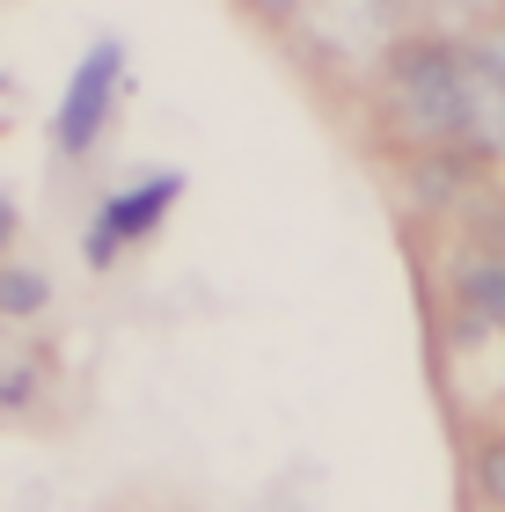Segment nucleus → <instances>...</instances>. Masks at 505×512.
I'll list each match as a JSON object with an SVG mask.
<instances>
[{
	"label": "nucleus",
	"mask_w": 505,
	"mask_h": 512,
	"mask_svg": "<svg viewBox=\"0 0 505 512\" xmlns=\"http://www.w3.org/2000/svg\"><path fill=\"white\" fill-rule=\"evenodd\" d=\"M388 103L418 147L469 161V44L410 37L388 52Z\"/></svg>",
	"instance_id": "nucleus-1"
},
{
	"label": "nucleus",
	"mask_w": 505,
	"mask_h": 512,
	"mask_svg": "<svg viewBox=\"0 0 505 512\" xmlns=\"http://www.w3.org/2000/svg\"><path fill=\"white\" fill-rule=\"evenodd\" d=\"M176 198H183V176H176V169L132 183V191H118V198H103L96 220H88V235H81V256H88V264H118V249H125V242H147Z\"/></svg>",
	"instance_id": "nucleus-3"
},
{
	"label": "nucleus",
	"mask_w": 505,
	"mask_h": 512,
	"mask_svg": "<svg viewBox=\"0 0 505 512\" xmlns=\"http://www.w3.org/2000/svg\"><path fill=\"white\" fill-rule=\"evenodd\" d=\"M454 293H462L469 315H484L491 330H505V256H469L454 271Z\"/></svg>",
	"instance_id": "nucleus-4"
},
{
	"label": "nucleus",
	"mask_w": 505,
	"mask_h": 512,
	"mask_svg": "<svg viewBox=\"0 0 505 512\" xmlns=\"http://www.w3.org/2000/svg\"><path fill=\"white\" fill-rule=\"evenodd\" d=\"M476 491H484V498L505 512V432L476 439Z\"/></svg>",
	"instance_id": "nucleus-5"
},
{
	"label": "nucleus",
	"mask_w": 505,
	"mask_h": 512,
	"mask_svg": "<svg viewBox=\"0 0 505 512\" xmlns=\"http://www.w3.org/2000/svg\"><path fill=\"white\" fill-rule=\"evenodd\" d=\"M118 81H125V44L103 37L96 52L74 66V81H66V103H59V118H52L59 154H88V147H96V132L110 125V96H118Z\"/></svg>",
	"instance_id": "nucleus-2"
},
{
	"label": "nucleus",
	"mask_w": 505,
	"mask_h": 512,
	"mask_svg": "<svg viewBox=\"0 0 505 512\" xmlns=\"http://www.w3.org/2000/svg\"><path fill=\"white\" fill-rule=\"evenodd\" d=\"M44 300H52V293H44V271H22V264H8V315L22 322L30 308H44Z\"/></svg>",
	"instance_id": "nucleus-6"
}]
</instances>
